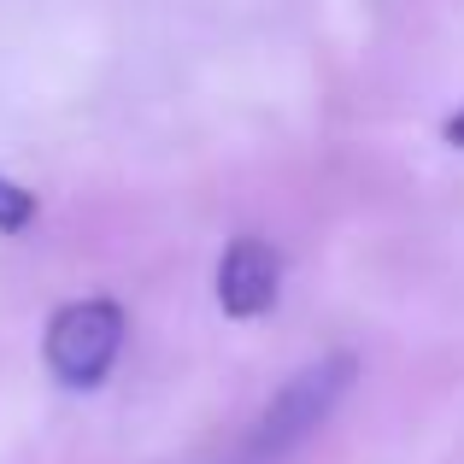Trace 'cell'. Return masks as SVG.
Returning a JSON list of instances; mask_svg holds the SVG:
<instances>
[{
    "mask_svg": "<svg viewBox=\"0 0 464 464\" xmlns=\"http://www.w3.org/2000/svg\"><path fill=\"white\" fill-rule=\"evenodd\" d=\"M353 382H359V359H353V353H324V359L300 364V371L265 400L259 423H253V435H247V453L276 459V453H288V447H300L312 430L329 423V411L347 400Z\"/></svg>",
    "mask_w": 464,
    "mask_h": 464,
    "instance_id": "1",
    "label": "cell"
},
{
    "mask_svg": "<svg viewBox=\"0 0 464 464\" xmlns=\"http://www.w3.org/2000/svg\"><path fill=\"white\" fill-rule=\"evenodd\" d=\"M124 335H130V317L118 300L106 295H89V300H71L47 317V335H42V359L53 371L59 388L71 394H89L112 376L118 353H124Z\"/></svg>",
    "mask_w": 464,
    "mask_h": 464,
    "instance_id": "2",
    "label": "cell"
},
{
    "mask_svg": "<svg viewBox=\"0 0 464 464\" xmlns=\"http://www.w3.org/2000/svg\"><path fill=\"white\" fill-rule=\"evenodd\" d=\"M283 295V253L265 236H236L218 259V306L236 324H253L265 317Z\"/></svg>",
    "mask_w": 464,
    "mask_h": 464,
    "instance_id": "3",
    "label": "cell"
},
{
    "mask_svg": "<svg viewBox=\"0 0 464 464\" xmlns=\"http://www.w3.org/2000/svg\"><path fill=\"white\" fill-rule=\"evenodd\" d=\"M30 224H35V194L24 182L0 177V236H24Z\"/></svg>",
    "mask_w": 464,
    "mask_h": 464,
    "instance_id": "4",
    "label": "cell"
},
{
    "mask_svg": "<svg viewBox=\"0 0 464 464\" xmlns=\"http://www.w3.org/2000/svg\"><path fill=\"white\" fill-rule=\"evenodd\" d=\"M441 136H447V148H464V106H459L453 118H447V124H441Z\"/></svg>",
    "mask_w": 464,
    "mask_h": 464,
    "instance_id": "5",
    "label": "cell"
}]
</instances>
